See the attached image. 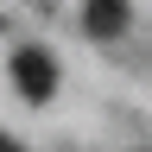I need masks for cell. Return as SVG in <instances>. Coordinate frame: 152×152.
Here are the masks:
<instances>
[{
    "instance_id": "cell-1",
    "label": "cell",
    "mask_w": 152,
    "mask_h": 152,
    "mask_svg": "<svg viewBox=\"0 0 152 152\" xmlns=\"http://www.w3.org/2000/svg\"><path fill=\"white\" fill-rule=\"evenodd\" d=\"M13 83L26 102H51V89H57V57L45 45H19L13 51Z\"/></svg>"
},
{
    "instance_id": "cell-2",
    "label": "cell",
    "mask_w": 152,
    "mask_h": 152,
    "mask_svg": "<svg viewBox=\"0 0 152 152\" xmlns=\"http://www.w3.org/2000/svg\"><path fill=\"white\" fill-rule=\"evenodd\" d=\"M127 26H133V7H127V0H89V7H83V32L95 38V45H114Z\"/></svg>"
},
{
    "instance_id": "cell-3",
    "label": "cell",
    "mask_w": 152,
    "mask_h": 152,
    "mask_svg": "<svg viewBox=\"0 0 152 152\" xmlns=\"http://www.w3.org/2000/svg\"><path fill=\"white\" fill-rule=\"evenodd\" d=\"M0 152H26V146H19V140H7V133H0Z\"/></svg>"
}]
</instances>
